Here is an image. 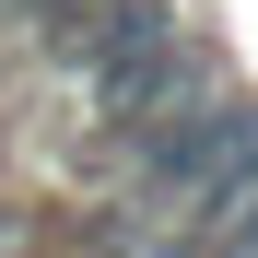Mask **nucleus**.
I'll return each instance as SVG.
<instances>
[{
  "label": "nucleus",
  "instance_id": "1",
  "mask_svg": "<svg viewBox=\"0 0 258 258\" xmlns=\"http://www.w3.org/2000/svg\"><path fill=\"white\" fill-rule=\"evenodd\" d=\"M24 12H47V24H82V12H94V0H24Z\"/></svg>",
  "mask_w": 258,
  "mask_h": 258
}]
</instances>
